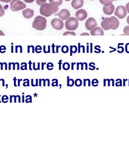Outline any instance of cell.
Wrapping results in <instances>:
<instances>
[{
    "mask_svg": "<svg viewBox=\"0 0 129 150\" xmlns=\"http://www.w3.org/2000/svg\"><path fill=\"white\" fill-rule=\"evenodd\" d=\"M112 18H113V19L114 20V26L112 28V29L113 30H116V29L118 28V27L119 26V21L118 20V18L115 17V16H112Z\"/></svg>",
    "mask_w": 129,
    "mask_h": 150,
    "instance_id": "obj_16",
    "label": "cell"
},
{
    "mask_svg": "<svg viewBox=\"0 0 129 150\" xmlns=\"http://www.w3.org/2000/svg\"><path fill=\"white\" fill-rule=\"evenodd\" d=\"M81 35H90L89 34H88V33H83V34H82Z\"/></svg>",
    "mask_w": 129,
    "mask_h": 150,
    "instance_id": "obj_30",
    "label": "cell"
},
{
    "mask_svg": "<svg viewBox=\"0 0 129 150\" xmlns=\"http://www.w3.org/2000/svg\"><path fill=\"white\" fill-rule=\"evenodd\" d=\"M5 14V12L4 11L3 9V7L0 4V17H1L3 15H4Z\"/></svg>",
    "mask_w": 129,
    "mask_h": 150,
    "instance_id": "obj_23",
    "label": "cell"
},
{
    "mask_svg": "<svg viewBox=\"0 0 129 150\" xmlns=\"http://www.w3.org/2000/svg\"><path fill=\"white\" fill-rule=\"evenodd\" d=\"M74 83H75L76 86H81L82 85V80L81 79H77V80H76Z\"/></svg>",
    "mask_w": 129,
    "mask_h": 150,
    "instance_id": "obj_20",
    "label": "cell"
},
{
    "mask_svg": "<svg viewBox=\"0 0 129 150\" xmlns=\"http://www.w3.org/2000/svg\"><path fill=\"white\" fill-rule=\"evenodd\" d=\"M125 9H126V11L127 12L129 13V2L126 4V6H125Z\"/></svg>",
    "mask_w": 129,
    "mask_h": 150,
    "instance_id": "obj_28",
    "label": "cell"
},
{
    "mask_svg": "<svg viewBox=\"0 0 129 150\" xmlns=\"http://www.w3.org/2000/svg\"><path fill=\"white\" fill-rule=\"evenodd\" d=\"M127 23L129 25V15L128 16V17L127 18Z\"/></svg>",
    "mask_w": 129,
    "mask_h": 150,
    "instance_id": "obj_31",
    "label": "cell"
},
{
    "mask_svg": "<svg viewBox=\"0 0 129 150\" xmlns=\"http://www.w3.org/2000/svg\"><path fill=\"white\" fill-rule=\"evenodd\" d=\"M51 26L56 30H61L63 28L64 23L62 20L58 18H54L51 22Z\"/></svg>",
    "mask_w": 129,
    "mask_h": 150,
    "instance_id": "obj_7",
    "label": "cell"
},
{
    "mask_svg": "<svg viewBox=\"0 0 129 150\" xmlns=\"http://www.w3.org/2000/svg\"><path fill=\"white\" fill-rule=\"evenodd\" d=\"M46 19L41 16H37L32 23V28L38 30H43L46 28Z\"/></svg>",
    "mask_w": 129,
    "mask_h": 150,
    "instance_id": "obj_2",
    "label": "cell"
},
{
    "mask_svg": "<svg viewBox=\"0 0 129 150\" xmlns=\"http://www.w3.org/2000/svg\"><path fill=\"white\" fill-rule=\"evenodd\" d=\"M58 11V6L55 3H45L41 6L40 13L41 15L49 17L53 14L56 13Z\"/></svg>",
    "mask_w": 129,
    "mask_h": 150,
    "instance_id": "obj_1",
    "label": "cell"
},
{
    "mask_svg": "<svg viewBox=\"0 0 129 150\" xmlns=\"http://www.w3.org/2000/svg\"><path fill=\"white\" fill-rule=\"evenodd\" d=\"M90 34L93 36H103L104 35V33L102 28L100 27H96L91 30Z\"/></svg>",
    "mask_w": 129,
    "mask_h": 150,
    "instance_id": "obj_11",
    "label": "cell"
},
{
    "mask_svg": "<svg viewBox=\"0 0 129 150\" xmlns=\"http://www.w3.org/2000/svg\"><path fill=\"white\" fill-rule=\"evenodd\" d=\"M23 1L25 2V3H33L35 0H23Z\"/></svg>",
    "mask_w": 129,
    "mask_h": 150,
    "instance_id": "obj_27",
    "label": "cell"
},
{
    "mask_svg": "<svg viewBox=\"0 0 129 150\" xmlns=\"http://www.w3.org/2000/svg\"><path fill=\"white\" fill-rule=\"evenodd\" d=\"M125 51L127 53L129 54V43H127L125 45Z\"/></svg>",
    "mask_w": 129,
    "mask_h": 150,
    "instance_id": "obj_26",
    "label": "cell"
},
{
    "mask_svg": "<svg viewBox=\"0 0 129 150\" xmlns=\"http://www.w3.org/2000/svg\"><path fill=\"white\" fill-rule=\"evenodd\" d=\"M85 28L88 30H91L94 28H96L98 25V23L96 20L93 18H89L85 22Z\"/></svg>",
    "mask_w": 129,
    "mask_h": 150,
    "instance_id": "obj_8",
    "label": "cell"
},
{
    "mask_svg": "<svg viewBox=\"0 0 129 150\" xmlns=\"http://www.w3.org/2000/svg\"><path fill=\"white\" fill-rule=\"evenodd\" d=\"M98 83H99V81L97 79H94L92 81V85L94 86H97L98 85Z\"/></svg>",
    "mask_w": 129,
    "mask_h": 150,
    "instance_id": "obj_24",
    "label": "cell"
},
{
    "mask_svg": "<svg viewBox=\"0 0 129 150\" xmlns=\"http://www.w3.org/2000/svg\"><path fill=\"white\" fill-rule=\"evenodd\" d=\"M91 1H94V0H91Z\"/></svg>",
    "mask_w": 129,
    "mask_h": 150,
    "instance_id": "obj_36",
    "label": "cell"
},
{
    "mask_svg": "<svg viewBox=\"0 0 129 150\" xmlns=\"http://www.w3.org/2000/svg\"><path fill=\"white\" fill-rule=\"evenodd\" d=\"M87 12L84 9H80L76 13V17L79 21H83L87 18Z\"/></svg>",
    "mask_w": 129,
    "mask_h": 150,
    "instance_id": "obj_9",
    "label": "cell"
},
{
    "mask_svg": "<svg viewBox=\"0 0 129 150\" xmlns=\"http://www.w3.org/2000/svg\"><path fill=\"white\" fill-rule=\"evenodd\" d=\"M100 3L104 6H108L112 4L113 0H99Z\"/></svg>",
    "mask_w": 129,
    "mask_h": 150,
    "instance_id": "obj_15",
    "label": "cell"
},
{
    "mask_svg": "<svg viewBox=\"0 0 129 150\" xmlns=\"http://www.w3.org/2000/svg\"><path fill=\"white\" fill-rule=\"evenodd\" d=\"M65 28L67 30L72 31L76 30L79 26L78 20L74 17H70L66 20L65 23Z\"/></svg>",
    "mask_w": 129,
    "mask_h": 150,
    "instance_id": "obj_3",
    "label": "cell"
},
{
    "mask_svg": "<svg viewBox=\"0 0 129 150\" xmlns=\"http://www.w3.org/2000/svg\"><path fill=\"white\" fill-rule=\"evenodd\" d=\"M127 80H124V84H123V86H125V81H126Z\"/></svg>",
    "mask_w": 129,
    "mask_h": 150,
    "instance_id": "obj_33",
    "label": "cell"
},
{
    "mask_svg": "<svg viewBox=\"0 0 129 150\" xmlns=\"http://www.w3.org/2000/svg\"><path fill=\"white\" fill-rule=\"evenodd\" d=\"M10 7L12 11L17 12L25 9L26 5L20 0H12L10 4Z\"/></svg>",
    "mask_w": 129,
    "mask_h": 150,
    "instance_id": "obj_4",
    "label": "cell"
},
{
    "mask_svg": "<svg viewBox=\"0 0 129 150\" xmlns=\"http://www.w3.org/2000/svg\"><path fill=\"white\" fill-rule=\"evenodd\" d=\"M128 86H129V83H128Z\"/></svg>",
    "mask_w": 129,
    "mask_h": 150,
    "instance_id": "obj_37",
    "label": "cell"
},
{
    "mask_svg": "<svg viewBox=\"0 0 129 150\" xmlns=\"http://www.w3.org/2000/svg\"><path fill=\"white\" fill-rule=\"evenodd\" d=\"M115 15L119 19L124 18L127 15V11L125 7L123 6H119L116 7L115 12Z\"/></svg>",
    "mask_w": 129,
    "mask_h": 150,
    "instance_id": "obj_6",
    "label": "cell"
},
{
    "mask_svg": "<svg viewBox=\"0 0 129 150\" xmlns=\"http://www.w3.org/2000/svg\"><path fill=\"white\" fill-rule=\"evenodd\" d=\"M56 15H58V17L62 20H66L70 17L71 15H70V11H69L68 9H62L61 11H60V12Z\"/></svg>",
    "mask_w": 129,
    "mask_h": 150,
    "instance_id": "obj_10",
    "label": "cell"
},
{
    "mask_svg": "<svg viewBox=\"0 0 129 150\" xmlns=\"http://www.w3.org/2000/svg\"><path fill=\"white\" fill-rule=\"evenodd\" d=\"M63 69H64L68 70V69H69V68H70V64H69L67 63H64V64H63Z\"/></svg>",
    "mask_w": 129,
    "mask_h": 150,
    "instance_id": "obj_25",
    "label": "cell"
},
{
    "mask_svg": "<svg viewBox=\"0 0 129 150\" xmlns=\"http://www.w3.org/2000/svg\"><path fill=\"white\" fill-rule=\"evenodd\" d=\"M22 14L25 18L29 19V18H31L33 16L34 12L32 9H29L28 8V9H26L23 11Z\"/></svg>",
    "mask_w": 129,
    "mask_h": 150,
    "instance_id": "obj_14",
    "label": "cell"
},
{
    "mask_svg": "<svg viewBox=\"0 0 129 150\" xmlns=\"http://www.w3.org/2000/svg\"><path fill=\"white\" fill-rule=\"evenodd\" d=\"M100 25L102 28L105 30L112 29V28L114 26V20L112 18V16L110 18H105L101 22Z\"/></svg>",
    "mask_w": 129,
    "mask_h": 150,
    "instance_id": "obj_5",
    "label": "cell"
},
{
    "mask_svg": "<svg viewBox=\"0 0 129 150\" xmlns=\"http://www.w3.org/2000/svg\"><path fill=\"white\" fill-rule=\"evenodd\" d=\"M115 11V6L111 4L108 6H104L103 7V12L107 15H111Z\"/></svg>",
    "mask_w": 129,
    "mask_h": 150,
    "instance_id": "obj_12",
    "label": "cell"
},
{
    "mask_svg": "<svg viewBox=\"0 0 129 150\" xmlns=\"http://www.w3.org/2000/svg\"><path fill=\"white\" fill-rule=\"evenodd\" d=\"M124 35H129V26H125L124 29Z\"/></svg>",
    "mask_w": 129,
    "mask_h": 150,
    "instance_id": "obj_19",
    "label": "cell"
},
{
    "mask_svg": "<svg viewBox=\"0 0 129 150\" xmlns=\"http://www.w3.org/2000/svg\"><path fill=\"white\" fill-rule=\"evenodd\" d=\"M113 1H117V0H113Z\"/></svg>",
    "mask_w": 129,
    "mask_h": 150,
    "instance_id": "obj_35",
    "label": "cell"
},
{
    "mask_svg": "<svg viewBox=\"0 0 129 150\" xmlns=\"http://www.w3.org/2000/svg\"><path fill=\"white\" fill-rule=\"evenodd\" d=\"M74 84V80L73 79H68V86H73Z\"/></svg>",
    "mask_w": 129,
    "mask_h": 150,
    "instance_id": "obj_21",
    "label": "cell"
},
{
    "mask_svg": "<svg viewBox=\"0 0 129 150\" xmlns=\"http://www.w3.org/2000/svg\"><path fill=\"white\" fill-rule=\"evenodd\" d=\"M63 35H76V33L74 32H66L64 33Z\"/></svg>",
    "mask_w": 129,
    "mask_h": 150,
    "instance_id": "obj_22",
    "label": "cell"
},
{
    "mask_svg": "<svg viewBox=\"0 0 129 150\" xmlns=\"http://www.w3.org/2000/svg\"><path fill=\"white\" fill-rule=\"evenodd\" d=\"M0 35H4V33L2 31H1V30H0Z\"/></svg>",
    "mask_w": 129,
    "mask_h": 150,
    "instance_id": "obj_32",
    "label": "cell"
},
{
    "mask_svg": "<svg viewBox=\"0 0 129 150\" xmlns=\"http://www.w3.org/2000/svg\"><path fill=\"white\" fill-rule=\"evenodd\" d=\"M50 3H55L58 6H61L62 4V0H49Z\"/></svg>",
    "mask_w": 129,
    "mask_h": 150,
    "instance_id": "obj_17",
    "label": "cell"
},
{
    "mask_svg": "<svg viewBox=\"0 0 129 150\" xmlns=\"http://www.w3.org/2000/svg\"><path fill=\"white\" fill-rule=\"evenodd\" d=\"M47 0H36V3L38 6H41L46 3Z\"/></svg>",
    "mask_w": 129,
    "mask_h": 150,
    "instance_id": "obj_18",
    "label": "cell"
},
{
    "mask_svg": "<svg viewBox=\"0 0 129 150\" xmlns=\"http://www.w3.org/2000/svg\"><path fill=\"white\" fill-rule=\"evenodd\" d=\"M65 1H70V0H65Z\"/></svg>",
    "mask_w": 129,
    "mask_h": 150,
    "instance_id": "obj_34",
    "label": "cell"
},
{
    "mask_svg": "<svg viewBox=\"0 0 129 150\" xmlns=\"http://www.w3.org/2000/svg\"><path fill=\"white\" fill-rule=\"evenodd\" d=\"M84 4L83 0H73L71 2V6L74 9L77 10L81 8Z\"/></svg>",
    "mask_w": 129,
    "mask_h": 150,
    "instance_id": "obj_13",
    "label": "cell"
},
{
    "mask_svg": "<svg viewBox=\"0 0 129 150\" xmlns=\"http://www.w3.org/2000/svg\"><path fill=\"white\" fill-rule=\"evenodd\" d=\"M11 1H12V0H0V1L3 2V3H9V2H11Z\"/></svg>",
    "mask_w": 129,
    "mask_h": 150,
    "instance_id": "obj_29",
    "label": "cell"
}]
</instances>
